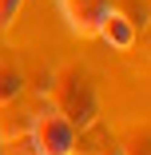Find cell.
Instances as JSON below:
<instances>
[{
    "instance_id": "5b68a950",
    "label": "cell",
    "mask_w": 151,
    "mask_h": 155,
    "mask_svg": "<svg viewBox=\"0 0 151 155\" xmlns=\"http://www.w3.org/2000/svg\"><path fill=\"white\" fill-rule=\"evenodd\" d=\"M115 147V135L103 119H92L87 127L76 131V143H72V155H111Z\"/></svg>"
},
{
    "instance_id": "8992f818",
    "label": "cell",
    "mask_w": 151,
    "mask_h": 155,
    "mask_svg": "<svg viewBox=\"0 0 151 155\" xmlns=\"http://www.w3.org/2000/svg\"><path fill=\"white\" fill-rule=\"evenodd\" d=\"M24 72H20V64H16V60L12 56H4V52H0V107H4V104H12V100H20L24 96Z\"/></svg>"
},
{
    "instance_id": "52a82bcc",
    "label": "cell",
    "mask_w": 151,
    "mask_h": 155,
    "mask_svg": "<svg viewBox=\"0 0 151 155\" xmlns=\"http://www.w3.org/2000/svg\"><path fill=\"white\" fill-rule=\"evenodd\" d=\"M107 8L123 12L135 28H139V24H147V0H107Z\"/></svg>"
},
{
    "instance_id": "6da1fadb",
    "label": "cell",
    "mask_w": 151,
    "mask_h": 155,
    "mask_svg": "<svg viewBox=\"0 0 151 155\" xmlns=\"http://www.w3.org/2000/svg\"><path fill=\"white\" fill-rule=\"evenodd\" d=\"M48 107L60 111L76 131L87 127L92 119H100V96H96L92 72L84 64H60L48 84Z\"/></svg>"
},
{
    "instance_id": "ba28073f",
    "label": "cell",
    "mask_w": 151,
    "mask_h": 155,
    "mask_svg": "<svg viewBox=\"0 0 151 155\" xmlns=\"http://www.w3.org/2000/svg\"><path fill=\"white\" fill-rule=\"evenodd\" d=\"M123 155H147V127H143V123H135V127L127 131V139H123Z\"/></svg>"
},
{
    "instance_id": "3957f363",
    "label": "cell",
    "mask_w": 151,
    "mask_h": 155,
    "mask_svg": "<svg viewBox=\"0 0 151 155\" xmlns=\"http://www.w3.org/2000/svg\"><path fill=\"white\" fill-rule=\"evenodd\" d=\"M60 4H64L68 28L76 36H96V28L107 12V0H60Z\"/></svg>"
},
{
    "instance_id": "7a4b0ae2",
    "label": "cell",
    "mask_w": 151,
    "mask_h": 155,
    "mask_svg": "<svg viewBox=\"0 0 151 155\" xmlns=\"http://www.w3.org/2000/svg\"><path fill=\"white\" fill-rule=\"evenodd\" d=\"M28 139H32L36 155H72V143H76V127L60 115L52 111L48 104L36 111L32 119V127H28Z\"/></svg>"
},
{
    "instance_id": "277c9868",
    "label": "cell",
    "mask_w": 151,
    "mask_h": 155,
    "mask_svg": "<svg viewBox=\"0 0 151 155\" xmlns=\"http://www.w3.org/2000/svg\"><path fill=\"white\" fill-rule=\"evenodd\" d=\"M96 36H100L107 48H115V52H131V48H135V24H131L123 12L107 8L103 20H100V28H96Z\"/></svg>"
},
{
    "instance_id": "9c48e42d",
    "label": "cell",
    "mask_w": 151,
    "mask_h": 155,
    "mask_svg": "<svg viewBox=\"0 0 151 155\" xmlns=\"http://www.w3.org/2000/svg\"><path fill=\"white\" fill-rule=\"evenodd\" d=\"M20 8H24V0H0V28H8Z\"/></svg>"
}]
</instances>
